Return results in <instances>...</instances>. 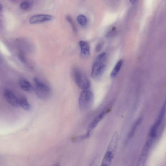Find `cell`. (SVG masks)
I'll list each match as a JSON object with an SVG mask.
<instances>
[{"label": "cell", "mask_w": 166, "mask_h": 166, "mask_svg": "<svg viewBox=\"0 0 166 166\" xmlns=\"http://www.w3.org/2000/svg\"><path fill=\"white\" fill-rule=\"evenodd\" d=\"M105 58L106 54L105 52L99 54L96 58L92 70L91 76L93 78H99L104 74L106 68L104 63Z\"/></svg>", "instance_id": "1"}, {"label": "cell", "mask_w": 166, "mask_h": 166, "mask_svg": "<svg viewBox=\"0 0 166 166\" xmlns=\"http://www.w3.org/2000/svg\"><path fill=\"white\" fill-rule=\"evenodd\" d=\"M35 84L34 88L36 96L42 100L47 99L51 96L52 91L49 87L41 81L38 78L34 79Z\"/></svg>", "instance_id": "2"}, {"label": "cell", "mask_w": 166, "mask_h": 166, "mask_svg": "<svg viewBox=\"0 0 166 166\" xmlns=\"http://www.w3.org/2000/svg\"><path fill=\"white\" fill-rule=\"evenodd\" d=\"M93 101L92 92L88 89L83 90L79 99V109L82 111L87 110L92 106Z\"/></svg>", "instance_id": "3"}, {"label": "cell", "mask_w": 166, "mask_h": 166, "mask_svg": "<svg viewBox=\"0 0 166 166\" xmlns=\"http://www.w3.org/2000/svg\"><path fill=\"white\" fill-rule=\"evenodd\" d=\"M73 75L74 81L81 89H88L90 87V81L84 72L80 69L74 68L73 70Z\"/></svg>", "instance_id": "4"}, {"label": "cell", "mask_w": 166, "mask_h": 166, "mask_svg": "<svg viewBox=\"0 0 166 166\" xmlns=\"http://www.w3.org/2000/svg\"><path fill=\"white\" fill-rule=\"evenodd\" d=\"M113 103H111L109 105L107 106L105 109L101 112L96 118L91 123L88 128V130L92 131L93 129H94L98 125L99 122L105 116L106 114L109 112V110H110L111 106L113 105Z\"/></svg>", "instance_id": "5"}, {"label": "cell", "mask_w": 166, "mask_h": 166, "mask_svg": "<svg viewBox=\"0 0 166 166\" xmlns=\"http://www.w3.org/2000/svg\"><path fill=\"white\" fill-rule=\"evenodd\" d=\"M53 17L47 14H37L31 17L29 20L30 23L32 24H38L47 22L52 20Z\"/></svg>", "instance_id": "6"}, {"label": "cell", "mask_w": 166, "mask_h": 166, "mask_svg": "<svg viewBox=\"0 0 166 166\" xmlns=\"http://www.w3.org/2000/svg\"><path fill=\"white\" fill-rule=\"evenodd\" d=\"M4 96L7 102L12 107L18 108L19 106V101L14 93L9 89L5 90Z\"/></svg>", "instance_id": "7"}, {"label": "cell", "mask_w": 166, "mask_h": 166, "mask_svg": "<svg viewBox=\"0 0 166 166\" xmlns=\"http://www.w3.org/2000/svg\"><path fill=\"white\" fill-rule=\"evenodd\" d=\"M152 142L149 140L147 141L145 145L142 149L137 165L142 166L145 164L150 147Z\"/></svg>", "instance_id": "8"}, {"label": "cell", "mask_w": 166, "mask_h": 166, "mask_svg": "<svg viewBox=\"0 0 166 166\" xmlns=\"http://www.w3.org/2000/svg\"><path fill=\"white\" fill-rule=\"evenodd\" d=\"M79 45L81 49L80 54L83 57L88 56L90 54V47L88 43L84 41L79 42Z\"/></svg>", "instance_id": "9"}, {"label": "cell", "mask_w": 166, "mask_h": 166, "mask_svg": "<svg viewBox=\"0 0 166 166\" xmlns=\"http://www.w3.org/2000/svg\"><path fill=\"white\" fill-rule=\"evenodd\" d=\"M118 139V134L117 132H115L109 144L107 151L114 154L117 146Z\"/></svg>", "instance_id": "10"}, {"label": "cell", "mask_w": 166, "mask_h": 166, "mask_svg": "<svg viewBox=\"0 0 166 166\" xmlns=\"http://www.w3.org/2000/svg\"><path fill=\"white\" fill-rule=\"evenodd\" d=\"M19 84L21 89L26 92H30L34 90L31 83L25 79L20 80Z\"/></svg>", "instance_id": "11"}, {"label": "cell", "mask_w": 166, "mask_h": 166, "mask_svg": "<svg viewBox=\"0 0 166 166\" xmlns=\"http://www.w3.org/2000/svg\"><path fill=\"white\" fill-rule=\"evenodd\" d=\"M114 154L107 151L102 161L101 166H110L111 165L112 160L114 157Z\"/></svg>", "instance_id": "12"}, {"label": "cell", "mask_w": 166, "mask_h": 166, "mask_svg": "<svg viewBox=\"0 0 166 166\" xmlns=\"http://www.w3.org/2000/svg\"><path fill=\"white\" fill-rule=\"evenodd\" d=\"M19 105L23 110L26 111H29L31 110V105L29 103L26 98L21 97L19 99Z\"/></svg>", "instance_id": "13"}, {"label": "cell", "mask_w": 166, "mask_h": 166, "mask_svg": "<svg viewBox=\"0 0 166 166\" xmlns=\"http://www.w3.org/2000/svg\"><path fill=\"white\" fill-rule=\"evenodd\" d=\"M92 132V131H88L85 134L73 138L72 139V141L75 142L82 141L89 138L91 135Z\"/></svg>", "instance_id": "14"}, {"label": "cell", "mask_w": 166, "mask_h": 166, "mask_svg": "<svg viewBox=\"0 0 166 166\" xmlns=\"http://www.w3.org/2000/svg\"><path fill=\"white\" fill-rule=\"evenodd\" d=\"M123 61L122 60L119 61L115 65L114 68L111 72L110 76L112 78H114L116 76L120 71L123 64Z\"/></svg>", "instance_id": "15"}, {"label": "cell", "mask_w": 166, "mask_h": 166, "mask_svg": "<svg viewBox=\"0 0 166 166\" xmlns=\"http://www.w3.org/2000/svg\"><path fill=\"white\" fill-rule=\"evenodd\" d=\"M77 20L79 24L82 26H85L87 23V18L83 15L79 16L77 17Z\"/></svg>", "instance_id": "16"}, {"label": "cell", "mask_w": 166, "mask_h": 166, "mask_svg": "<svg viewBox=\"0 0 166 166\" xmlns=\"http://www.w3.org/2000/svg\"><path fill=\"white\" fill-rule=\"evenodd\" d=\"M141 118H140L135 123L133 126L130 133L129 134L128 138V139L132 138V137H133V136L134 135L135 132L137 128V127L139 125L140 122L141 121Z\"/></svg>", "instance_id": "17"}, {"label": "cell", "mask_w": 166, "mask_h": 166, "mask_svg": "<svg viewBox=\"0 0 166 166\" xmlns=\"http://www.w3.org/2000/svg\"><path fill=\"white\" fill-rule=\"evenodd\" d=\"M66 19L67 20L71 25L74 32L75 33H77V29L73 19H72L71 17L69 15H67L66 17Z\"/></svg>", "instance_id": "18"}, {"label": "cell", "mask_w": 166, "mask_h": 166, "mask_svg": "<svg viewBox=\"0 0 166 166\" xmlns=\"http://www.w3.org/2000/svg\"><path fill=\"white\" fill-rule=\"evenodd\" d=\"M31 4L26 2H25L21 3L20 5V8L23 10H27L30 8Z\"/></svg>", "instance_id": "19"}, {"label": "cell", "mask_w": 166, "mask_h": 166, "mask_svg": "<svg viewBox=\"0 0 166 166\" xmlns=\"http://www.w3.org/2000/svg\"><path fill=\"white\" fill-rule=\"evenodd\" d=\"M104 45V42L103 41L99 42L98 43L96 47L95 51L97 53L99 52L102 48Z\"/></svg>", "instance_id": "20"}, {"label": "cell", "mask_w": 166, "mask_h": 166, "mask_svg": "<svg viewBox=\"0 0 166 166\" xmlns=\"http://www.w3.org/2000/svg\"><path fill=\"white\" fill-rule=\"evenodd\" d=\"M115 32V29L114 28L112 30L107 32L106 34V37L107 38H110L114 35Z\"/></svg>", "instance_id": "21"}, {"label": "cell", "mask_w": 166, "mask_h": 166, "mask_svg": "<svg viewBox=\"0 0 166 166\" xmlns=\"http://www.w3.org/2000/svg\"><path fill=\"white\" fill-rule=\"evenodd\" d=\"M19 58L20 61L23 62H25V59L24 55L22 54H20L19 55Z\"/></svg>", "instance_id": "22"}, {"label": "cell", "mask_w": 166, "mask_h": 166, "mask_svg": "<svg viewBox=\"0 0 166 166\" xmlns=\"http://www.w3.org/2000/svg\"><path fill=\"white\" fill-rule=\"evenodd\" d=\"M100 157L99 156H97L96 157L95 159V161H93L92 164H97L99 161L100 159Z\"/></svg>", "instance_id": "23"}, {"label": "cell", "mask_w": 166, "mask_h": 166, "mask_svg": "<svg viewBox=\"0 0 166 166\" xmlns=\"http://www.w3.org/2000/svg\"><path fill=\"white\" fill-rule=\"evenodd\" d=\"M129 1L132 4H134L136 3L138 0H129Z\"/></svg>", "instance_id": "24"}, {"label": "cell", "mask_w": 166, "mask_h": 166, "mask_svg": "<svg viewBox=\"0 0 166 166\" xmlns=\"http://www.w3.org/2000/svg\"><path fill=\"white\" fill-rule=\"evenodd\" d=\"M2 8V5H0V11H1Z\"/></svg>", "instance_id": "25"}]
</instances>
